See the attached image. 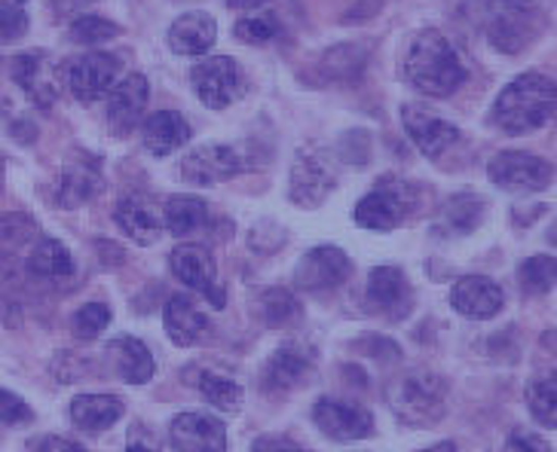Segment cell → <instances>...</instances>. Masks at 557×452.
I'll return each instance as SVG.
<instances>
[{"label":"cell","mask_w":557,"mask_h":452,"mask_svg":"<svg viewBox=\"0 0 557 452\" xmlns=\"http://www.w3.org/2000/svg\"><path fill=\"white\" fill-rule=\"evenodd\" d=\"M557 382L555 373L552 376H540L527 386V404H530V413L533 419L545 425V428H555L557 425Z\"/></svg>","instance_id":"1f68e13d"},{"label":"cell","mask_w":557,"mask_h":452,"mask_svg":"<svg viewBox=\"0 0 557 452\" xmlns=\"http://www.w3.org/2000/svg\"><path fill=\"white\" fill-rule=\"evenodd\" d=\"M368 297L371 303L389 315H408L410 309V285L401 269L395 266H377L368 275Z\"/></svg>","instance_id":"484cf974"},{"label":"cell","mask_w":557,"mask_h":452,"mask_svg":"<svg viewBox=\"0 0 557 452\" xmlns=\"http://www.w3.org/2000/svg\"><path fill=\"white\" fill-rule=\"evenodd\" d=\"M246 168H251L248 156H243L239 147L227 145L199 147V150H194L187 160L181 162V175L190 184H197V187H214L221 180L243 175Z\"/></svg>","instance_id":"30bf717a"},{"label":"cell","mask_w":557,"mask_h":452,"mask_svg":"<svg viewBox=\"0 0 557 452\" xmlns=\"http://www.w3.org/2000/svg\"><path fill=\"white\" fill-rule=\"evenodd\" d=\"M114 221L132 242L145 244V248L160 242V236H163L165 229L163 214L153 209L148 199H141V196H129V199L116 202Z\"/></svg>","instance_id":"44dd1931"},{"label":"cell","mask_w":557,"mask_h":452,"mask_svg":"<svg viewBox=\"0 0 557 452\" xmlns=\"http://www.w3.org/2000/svg\"><path fill=\"white\" fill-rule=\"evenodd\" d=\"M555 80L542 74H524L511 80L493 101V123L508 135H530L555 116Z\"/></svg>","instance_id":"7a4b0ae2"},{"label":"cell","mask_w":557,"mask_h":452,"mask_svg":"<svg viewBox=\"0 0 557 452\" xmlns=\"http://www.w3.org/2000/svg\"><path fill=\"white\" fill-rule=\"evenodd\" d=\"M169 263H172V273H175V278H178L181 285H187L190 291L212 297V303L218 309L224 306V297L214 288V278H218L214 260L202 244H181V248L172 251Z\"/></svg>","instance_id":"e0dca14e"},{"label":"cell","mask_w":557,"mask_h":452,"mask_svg":"<svg viewBox=\"0 0 557 452\" xmlns=\"http://www.w3.org/2000/svg\"><path fill=\"white\" fill-rule=\"evenodd\" d=\"M503 452H552V447L536 435H515L508 437L506 450Z\"/></svg>","instance_id":"b9f144b4"},{"label":"cell","mask_w":557,"mask_h":452,"mask_svg":"<svg viewBox=\"0 0 557 452\" xmlns=\"http://www.w3.org/2000/svg\"><path fill=\"white\" fill-rule=\"evenodd\" d=\"M312 373H315V361H312V355H307V352L297 349V346H285V349L273 352L270 361L263 364L261 386L263 391H270V394H285V391H292V388L307 386L312 379Z\"/></svg>","instance_id":"ac0fdd59"},{"label":"cell","mask_w":557,"mask_h":452,"mask_svg":"<svg viewBox=\"0 0 557 452\" xmlns=\"http://www.w3.org/2000/svg\"><path fill=\"white\" fill-rule=\"evenodd\" d=\"M28 273L34 278H47V281H59V278H71L74 275V258L65 244L55 239H44L34 244L32 258H28Z\"/></svg>","instance_id":"f1b7e54d"},{"label":"cell","mask_w":557,"mask_h":452,"mask_svg":"<svg viewBox=\"0 0 557 452\" xmlns=\"http://www.w3.org/2000/svg\"><path fill=\"white\" fill-rule=\"evenodd\" d=\"M129 452H160V450H153V447H148V443H129Z\"/></svg>","instance_id":"c3c4849f"},{"label":"cell","mask_w":557,"mask_h":452,"mask_svg":"<svg viewBox=\"0 0 557 452\" xmlns=\"http://www.w3.org/2000/svg\"><path fill=\"white\" fill-rule=\"evenodd\" d=\"M487 175L506 193H540L555 178V165L542 156H533V153L506 150V153L493 156Z\"/></svg>","instance_id":"8992f818"},{"label":"cell","mask_w":557,"mask_h":452,"mask_svg":"<svg viewBox=\"0 0 557 452\" xmlns=\"http://www.w3.org/2000/svg\"><path fill=\"white\" fill-rule=\"evenodd\" d=\"M141 141L153 156H169L190 141V123L175 111H157L145 120Z\"/></svg>","instance_id":"cb8c5ba5"},{"label":"cell","mask_w":557,"mask_h":452,"mask_svg":"<svg viewBox=\"0 0 557 452\" xmlns=\"http://www.w3.org/2000/svg\"><path fill=\"white\" fill-rule=\"evenodd\" d=\"M175 452H227V428L209 413H181L169 425Z\"/></svg>","instance_id":"4fadbf2b"},{"label":"cell","mask_w":557,"mask_h":452,"mask_svg":"<svg viewBox=\"0 0 557 452\" xmlns=\"http://www.w3.org/2000/svg\"><path fill=\"white\" fill-rule=\"evenodd\" d=\"M364 65H368V47H361V43H344V47L329 49L319 62L322 74L337 83L356 80Z\"/></svg>","instance_id":"4dcf8cb0"},{"label":"cell","mask_w":557,"mask_h":452,"mask_svg":"<svg viewBox=\"0 0 557 452\" xmlns=\"http://www.w3.org/2000/svg\"><path fill=\"white\" fill-rule=\"evenodd\" d=\"M32 233H37V224H34L32 217H25V214H7V217H0V239L22 242Z\"/></svg>","instance_id":"60d3db41"},{"label":"cell","mask_w":557,"mask_h":452,"mask_svg":"<svg viewBox=\"0 0 557 452\" xmlns=\"http://www.w3.org/2000/svg\"><path fill=\"white\" fill-rule=\"evenodd\" d=\"M405 77L413 89L432 98H447L466 83L469 71L459 62L457 49L435 28L420 32L405 52Z\"/></svg>","instance_id":"6da1fadb"},{"label":"cell","mask_w":557,"mask_h":452,"mask_svg":"<svg viewBox=\"0 0 557 452\" xmlns=\"http://www.w3.org/2000/svg\"><path fill=\"white\" fill-rule=\"evenodd\" d=\"M32 452H86L81 443H74V440H67V437H44V440H37L34 443Z\"/></svg>","instance_id":"7bdbcfd3"},{"label":"cell","mask_w":557,"mask_h":452,"mask_svg":"<svg viewBox=\"0 0 557 452\" xmlns=\"http://www.w3.org/2000/svg\"><path fill=\"white\" fill-rule=\"evenodd\" d=\"M475 10L472 16L499 52H521L540 32V10L533 0H475Z\"/></svg>","instance_id":"3957f363"},{"label":"cell","mask_w":557,"mask_h":452,"mask_svg":"<svg viewBox=\"0 0 557 452\" xmlns=\"http://www.w3.org/2000/svg\"><path fill=\"white\" fill-rule=\"evenodd\" d=\"M96 0H50L55 16H83V10H89Z\"/></svg>","instance_id":"ee69618b"},{"label":"cell","mask_w":557,"mask_h":452,"mask_svg":"<svg viewBox=\"0 0 557 452\" xmlns=\"http://www.w3.org/2000/svg\"><path fill=\"white\" fill-rule=\"evenodd\" d=\"M278 25L273 16H248L236 22V37L248 47H263L276 37Z\"/></svg>","instance_id":"8d00e7d4"},{"label":"cell","mask_w":557,"mask_h":452,"mask_svg":"<svg viewBox=\"0 0 557 452\" xmlns=\"http://www.w3.org/2000/svg\"><path fill=\"white\" fill-rule=\"evenodd\" d=\"M190 86H194V92L206 108L224 111V108L236 104L239 98L246 96V74H243L236 59L214 55V59H206V62L194 65Z\"/></svg>","instance_id":"5b68a950"},{"label":"cell","mask_w":557,"mask_h":452,"mask_svg":"<svg viewBox=\"0 0 557 452\" xmlns=\"http://www.w3.org/2000/svg\"><path fill=\"white\" fill-rule=\"evenodd\" d=\"M0 178H3V162H0Z\"/></svg>","instance_id":"f907efd6"},{"label":"cell","mask_w":557,"mask_h":452,"mask_svg":"<svg viewBox=\"0 0 557 452\" xmlns=\"http://www.w3.org/2000/svg\"><path fill=\"white\" fill-rule=\"evenodd\" d=\"M337 172L329 162L325 153L319 150H300L295 165H292V184H288V196L300 209H315L322 205L329 193L334 190Z\"/></svg>","instance_id":"9c48e42d"},{"label":"cell","mask_w":557,"mask_h":452,"mask_svg":"<svg viewBox=\"0 0 557 452\" xmlns=\"http://www.w3.org/2000/svg\"><path fill=\"white\" fill-rule=\"evenodd\" d=\"M487 217V202L475 193L454 196L442 211V229L450 236H469Z\"/></svg>","instance_id":"83f0119b"},{"label":"cell","mask_w":557,"mask_h":452,"mask_svg":"<svg viewBox=\"0 0 557 452\" xmlns=\"http://www.w3.org/2000/svg\"><path fill=\"white\" fill-rule=\"evenodd\" d=\"M101 187V168L99 162L92 160V156H71L67 165L62 168V175H59V187H55V202L62 205V209H77L83 202H89L92 196L99 193Z\"/></svg>","instance_id":"ffe728a7"},{"label":"cell","mask_w":557,"mask_h":452,"mask_svg":"<svg viewBox=\"0 0 557 452\" xmlns=\"http://www.w3.org/2000/svg\"><path fill=\"white\" fill-rule=\"evenodd\" d=\"M209 221V205L197 196H172L165 202L163 226L172 236H190Z\"/></svg>","instance_id":"f546056e"},{"label":"cell","mask_w":557,"mask_h":452,"mask_svg":"<svg viewBox=\"0 0 557 452\" xmlns=\"http://www.w3.org/2000/svg\"><path fill=\"white\" fill-rule=\"evenodd\" d=\"M401 123H405V131H408L413 147L420 153H426L429 160L442 156L444 150L459 138V129L454 123L442 120L438 113L426 111L423 104H405L401 108Z\"/></svg>","instance_id":"9a60e30c"},{"label":"cell","mask_w":557,"mask_h":452,"mask_svg":"<svg viewBox=\"0 0 557 452\" xmlns=\"http://www.w3.org/2000/svg\"><path fill=\"white\" fill-rule=\"evenodd\" d=\"M123 401L116 394H81L71 404V422L83 431H108L123 419Z\"/></svg>","instance_id":"4316f807"},{"label":"cell","mask_w":557,"mask_h":452,"mask_svg":"<svg viewBox=\"0 0 557 452\" xmlns=\"http://www.w3.org/2000/svg\"><path fill=\"white\" fill-rule=\"evenodd\" d=\"M450 306L457 309L462 318L491 322L506 306V293L487 275H466L450 291Z\"/></svg>","instance_id":"5bb4252c"},{"label":"cell","mask_w":557,"mask_h":452,"mask_svg":"<svg viewBox=\"0 0 557 452\" xmlns=\"http://www.w3.org/2000/svg\"><path fill=\"white\" fill-rule=\"evenodd\" d=\"M28 34V16L18 7H0V43H16Z\"/></svg>","instance_id":"f35d334b"},{"label":"cell","mask_w":557,"mask_h":452,"mask_svg":"<svg viewBox=\"0 0 557 452\" xmlns=\"http://www.w3.org/2000/svg\"><path fill=\"white\" fill-rule=\"evenodd\" d=\"M251 452H307V450H300V447H295L292 440H282V437H263V440H258V443L251 447Z\"/></svg>","instance_id":"f6af8a7d"},{"label":"cell","mask_w":557,"mask_h":452,"mask_svg":"<svg viewBox=\"0 0 557 452\" xmlns=\"http://www.w3.org/2000/svg\"><path fill=\"white\" fill-rule=\"evenodd\" d=\"M218 40V22L209 13H184L169 28V47L178 55H206Z\"/></svg>","instance_id":"7402d4cb"},{"label":"cell","mask_w":557,"mask_h":452,"mask_svg":"<svg viewBox=\"0 0 557 452\" xmlns=\"http://www.w3.org/2000/svg\"><path fill=\"white\" fill-rule=\"evenodd\" d=\"M386 398H389L395 416L413 428L432 425L447 413V386L435 373L413 371L398 376L386 391Z\"/></svg>","instance_id":"277c9868"},{"label":"cell","mask_w":557,"mask_h":452,"mask_svg":"<svg viewBox=\"0 0 557 452\" xmlns=\"http://www.w3.org/2000/svg\"><path fill=\"white\" fill-rule=\"evenodd\" d=\"M423 452H459L457 443H438V447H432V450H423Z\"/></svg>","instance_id":"7dc6e473"},{"label":"cell","mask_w":557,"mask_h":452,"mask_svg":"<svg viewBox=\"0 0 557 452\" xmlns=\"http://www.w3.org/2000/svg\"><path fill=\"white\" fill-rule=\"evenodd\" d=\"M521 288L527 293H548L555 288V258L536 254L521 266Z\"/></svg>","instance_id":"e575fe53"},{"label":"cell","mask_w":557,"mask_h":452,"mask_svg":"<svg viewBox=\"0 0 557 452\" xmlns=\"http://www.w3.org/2000/svg\"><path fill=\"white\" fill-rule=\"evenodd\" d=\"M349 273H352V263L341 248L319 244L297 263L295 285L304 291H331V288H341Z\"/></svg>","instance_id":"7c38bea8"},{"label":"cell","mask_w":557,"mask_h":452,"mask_svg":"<svg viewBox=\"0 0 557 452\" xmlns=\"http://www.w3.org/2000/svg\"><path fill=\"white\" fill-rule=\"evenodd\" d=\"M120 37V25L116 22H108L101 16H77L74 25H71V40L74 43H86V47H96V43H108Z\"/></svg>","instance_id":"836d02e7"},{"label":"cell","mask_w":557,"mask_h":452,"mask_svg":"<svg viewBox=\"0 0 557 452\" xmlns=\"http://www.w3.org/2000/svg\"><path fill=\"white\" fill-rule=\"evenodd\" d=\"M312 422L322 428V435L341 440V443H356V440L374 435V419L364 406L334 401V398H322L312 406Z\"/></svg>","instance_id":"8fae6325"},{"label":"cell","mask_w":557,"mask_h":452,"mask_svg":"<svg viewBox=\"0 0 557 452\" xmlns=\"http://www.w3.org/2000/svg\"><path fill=\"white\" fill-rule=\"evenodd\" d=\"M230 7H236V10H255V7H261L267 0H227Z\"/></svg>","instance_id":"bcb514c9"},{"label":"cell","mask_w":557,"mask_h":452,"mask_svg":"<svg viewBox=\"0 0 557 452\" xmlns=\"http://www.w3.org/2000/svg\"><path fill=\"white\" fill-rule=\"evenodd\" d=\"M108 355L114 361V371L120 373V379L129 382V386H145V382L153 379V373H157L153 355H150V349L141 339H114V342H108Z\"/></svg>","instance_id":"d4e9b609"},{"label":"cell","mask_w":557,"mask_h":452,"mask_svg":"<svg viewBox=\"0 0 557 452\" xmlns=\"http://www.w3.org/2000/svg\"><path fill=\"white\" fill-rule=\"evenodd\" d=\"M32 419V406L25 404L18 394H13V391L0 388V425H25V422Z\"/></svg>","instance_id":"74e56055"},{"label":"cell","mask_w":557,"mask_h":452,"mask_svg":"<svg viewBox=\"0 0 557 452\" xmlns=\"http://www.w3.org/2000/svg\"><path fill=\"white\" fill-rule=\"evenodd\" d=\"M408 196L405 190H395V187H380L374 193H368L356 205V224L361 229H374V233H389L395 226L405 221L408 214Z\"/></svg>","instance_id":"d6986e66"},{"label":"cell","mask_w":557,"mask_h":452,"mask_svg":"<svg viewBox=\"0 0 557 452\" xmlns=\"http://www.w3.org/2000/svg\"><path fill=\"white\" fill-rule=\"evenodd\" d=\"M111 309L104 303H86V306L74 315V334L81 339H96L101 337V330H108L111 324Z\"/></svg>","instance_id":"d590c367"},{"label":"cell","mask_w":557,"mask_h":452,"mask_svg":"<svg viewBox=\"0 0 557 452\" xmlns=\"http://www.w3.org/2000/svg\"><path fill=\"white\" fill-rule=\"evenodd\" d=\"M163 324L169 339L184 349L197 346L199 339L209 334V318L190 297H172L163 309Z\"/></svg>","instance_id":"603a6c76"},{"label":"cell","mask_w":557,"mask_h":452,"mask_svg":"<svg viewBox=\"0 0 557 452\" xmlns=\"http://www.w3.org/2000/svg\"><path fill=\"white\" fill-rule=\"evenodd\" d=\"M22 3H28V0H0V7H18V10H22Z\"/></svg>","instance_id":"681fc988"},{"label":"cell","mask_w":557,"mask_h":452,"mask_svg":"<svg viewBox=\"0 0 557 452\" xmlns=\"http://www.w3.org/2000/svg\"><path fill=\"white\" fill-rule=\"evenodd\" d=\"M116 80H120V59L108 52H89L65 67L67 89L83 104H96L111 96Z\"/></svg>","instance_id":"52a82bcc"},{"label":"cell","mask_w":557,"mask_h":452,"mask_svg":"<svg viewBox=\"0 0 557 452\" xmlns=\"http://www.w3.org/2000/svg\"><path fill=\"white\" fill-rule=\"evenodd\" d=\"M13 80L22 86V92L32 98L37 108L50 111L62 96L65 67L50 59L47 52H25V55L13 59Z\"/></svg>","instance_id":"ba28073f"},{"label":"cell","mask_w":557,"mask_h":452,"mask_svg":"<svg viewBox=\"0 0 557 452\" xmlns=\"http://www.w3.org/2000/svg\"><path fill=\"white\" fill-rule=\"evenodd\" d=\"M199 391H202V398L209 404L224 410V413H236L239 404H243V386L227 379V376H218V373H202L199 376Z\"/></svg>","instance_id":"d6a6232c"},{"label":"cell","mask_w":557,"mask_h":452,"mask_svg":"<svg viewBox=\"0 0 557 452\" xmlns=\"http://www.w3.org/2000/svg\"><path fill=\"white\" fill-rule=\"evenodd\" d=\"M263 312L273 324H282L288 315L297 312V300L288 291H270L263 297Z\"/></svg>","instance_id":"ab89813d"},{"label":"cell","mask_w":557,"mask_h":452,"mask_svg":"<svg viewBox=\"0 0 557 452\" xmlns=\"http://www.w3.org/2000/svg\"><path fill=\"white\" fill-rule=\"evenodd\" d=\"M148 80L141 74H129L123 80H116V86L108 96V126L116 131V138H126L145 116L148 108Z\"/></svg>","instance_id":"2e32d148"}]
</instances>
